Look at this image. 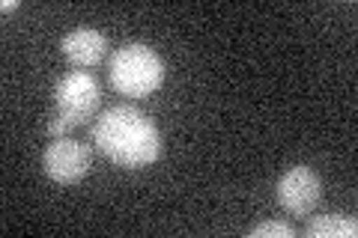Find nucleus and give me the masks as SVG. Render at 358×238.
<instances>
[{"label": "nucleus", "mask_w": 358, "mask_h": 238, "mask_svg": "<svg viewBox=\"0 0 358 238\" xmlns=\"http://www.w3.org/2000/svg\"><path fill=\"white\" fill-rule=\"evenodd\" d=\"M93 143L110 164L141 170L162 158V131L155 122L131 105L108 107L93 128Z\"/></svg>", "instance_id": "1"}, {"label": "nucleus", "mask_w": 358, "mask_h": 238, "mask_svg": "<svg viewBox=\"0 0 358 238\" xmlns=\"http://www.w3.org/2000/svg\"><path fill=\"white\" fill-rule=\"evenodd\" d=\"M108 81L129 98H147L164 84V60L143 42H126L108 60Z\"/></svg>", "instance_id": "2"}, {"label": "nucleus", "mask_w": 358, "mask_h": 238, "mask_svg": "<svg viewBox=\"0 0 358 238\" xmlns=\"http://www.w3.org/2000/svg\"><path fill=\"white\" fill-rule=\"evenodd\" d=\"M54 101H57V113H63L72 126H84L99 110L102 89L90 72H69L54 87Z\"/></svg>", "instance_id": "3"}, {"label": "nucleus", "mask_w": 358, "mask_h": 238, "mask_svg": "<svg viewBox=\"0 0 358 238\" xmlns=\"http://www.w3.org/2000/svg\"><path fill=\"white\" fill-rule=\"evenodd\" d=\"M90 164H93V155H90V146L75 140V137H57L54 143H48V149L42 155V170L51 182L57 185H75L90 173Z\"/></svg>", "instance_id": "4"}, {"label": "nucleus", "mask_w": 358, "mask_h": 238, "mask_svg": "<svg viewBox=\"0 0 358 238\" xmlns=\"http://www.w3.org/2000/svg\"><path fill=\"white\" fill-rule=\"evenodd\" d=\"M275 197H278V206H281L284 211L296 214V218H305V214H310L313 209L320 206L322 179L313 173L310 167L296 164V167H289L281 179H278Z\"/></svg>", "instance_id": "5"}, {"label": "nucleus", "mask_w": 358, "mask_h": 238, "mask_svg": "<svg viewBox=\"0 0 358 238\" xmlns=\"http://www.w3.org/2000/svg\"><path fill=\"white\" fill-rule=\"evenodd\" d=\"M60 51L75 69H93V66H99L105 60L108 36L102 30H93V27H78V30L63 36Z\"/></svg>", "instance_id": "6"}, {"label": "nucleus", "mask_w": 358, "mask_h": 238, "mask_svg": "<svg viewBox=\"0 0 358 238\" xmlns=\"http://www.w3.org/2000/svg\"><path fill=\"white\" fill-rule=\"evenodd\" d=\"M308 238H355L358 235V221L355 218H346V214H320L313 218L308 226Z\"/></svg>", "instance_id": "7"}, {"label": "nucleus", "mask_w": 358, "mask_h": 238, "mask_svg": "<svg viewBox=\"0 0 358 238\" xmlns=\"http://www.w3.org/2000/svg\"><path fill=\"white\" fill-rule=\"evenodd\" d=\"M248 238H296V230L281 221H266L260 226L248 230Z\"/></svg>", "instance_id": "8"}, {"label": "nucleus", "mask_w": 358, "mask_h": 238, "mask_svg": "<svg viewBox=\"0 0 358 238\" xmlns=\"http://www.w3.org/2000/svg\"><path fill=\"white\" fill-rule=\"evenodd\" d=\"M72 128H75V126L63 117V113H57V110L51 113V119H48V134H51L54 140H57V137H66V134H69Z\"/></svg>", "instance_id": "9"}, {"label": "nucleus", "mask_w": 358, "mask_h": 238, "mask_svg": "<svg viewBox=\"0 0 358 238\" xmlns=\"http://www.w3.org/2000/svg\"><path fill=\"white\" fill-rule=\"evenodd\" d=\"M13 9H18V0H3V13H13Z\"/></svg>", "instance_id": "10"}]
</instances>
